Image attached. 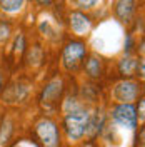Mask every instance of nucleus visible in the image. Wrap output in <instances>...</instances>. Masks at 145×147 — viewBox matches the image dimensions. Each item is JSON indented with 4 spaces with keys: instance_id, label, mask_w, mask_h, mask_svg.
Here are the masks:
<instances>
[{
    "instance_id": "1",
    "label": "nucleus",
    "mask_w": 145,
    "mask_h": 147,
    "mask_svg": "<svg viewBox=\"0 0 145 147\" xmlns=\"http://www.w3.org/2000/svg\"><path fill=\"white\" fill-rule=\"evenodd\" d=\"M140 95V85L135 80H120L112 89V99L117 104H134Z\"/></svg>"
},
{
    "instance_id": "2",
    "label": "nucleus",
    "mask_w": 145,
    "mask_h": 147,
    "mask_svg": "<svg viewBox=\"0 0 145 147\" xmlns=\"http://www.w3.org/2000/svg\"><path fill=\"white\" fill-rule=\"evenodd\" d=\"M110 117L113 120V124L122 129H135L137 127V112L134 104H117L112 112Z\"/></svg>"
},
{
    "instance_id": "3",
    "label": "nucleus",
    "mask_w": 145,
    "mask_h": 147,
    "mask_svg": "<svg viewBox=\"0 0 145 147\" xmlns=\"http://www.w3.org/2000/svg\"><path fill=\"white\" fill-rule=\"evenodd\" d=\"M87 49L83 44L80 42H70L67 44V47L64 49V54H62V64L67 70H77L79 65L82 64L83 57H85Z\"/></svg>"
},
{
    "instance_id": "4",
    "label": "nucleus",
    "mask_w": 145,
    "mask_h": 147,
    "mask_svg": "<svg viewBox=\"0 0 145 147\" xmlns=\"http://www.w3.org/2000/svg\"><path fill=\"white\" fill-rule=\"evenodd\" d=\"M35 132L45 147H58V129L50 119H42L37 122Z\"/></svg>"
},
{
    "instance_id": "5",
    "label": "nucleus",
    "mask_w": 145,
    "mask_h": 147,
    "mask_svg": "<svg viewBox=\"0 0 145 147\" xmlns=\"http://www.w3.org/2000/svg\"><path fill=\"white\" fill-rule=\"evenodd\" d=\"M62 90H64V80H62L60 77L52 79V80L45 85V89H44L42 104L47 105V107L55 105V104L58 102V99H60V95H62Z\"/></svg>"
},
{
    "instance_id": "6",
    "label": "nucleus",
    "mask_w": 145,
    "mask_h": 147,
    "mask_svg": "<svg viewBox=\"0 0 145 147\" xmlns=\"http://www.w3.org/2000/svg\"><path fill=\"white\" fill-rule=\"evenodd\" d=\"M137 12V0H117L115 15L122 24H130Z\"/></svg>"
},
{
    "instance_id": "7",
    "label": "nucleus",
    "mask_w": 145,
    "mask_h": 147,
    "mask_svg": "<svg viewBox=\"0 0 145 147\" xmlns=\"http://www.w3.org/2000/svg\"><path fill=\"white\" fill-rule=\"evenodd\" d=\"M90 18L87 17L85 13H82L79 10H75L70 13V28L75 35H85L90 32Z\"/></svg>"
},
{
    "instance_id": "8",
    "label": "nucleus",
    "mask_w": 145,
    "mask_h": 147,
    "mask_svg": "<svg viewBox=\"0 0 145 147\" xmlns=\"http://www.w3.org/2000/svg\"><path fill=\"white\" fill-rule=\"evenodd\" d=\"M25 5V0H0V9L7 13H17Z\"/></svg>"
},
{
    "instance_id": "9",
    "label": "nucleus",
    "mask_w": 145,
    "mask_h": 147,
    "mask_svg": "<svg viewBox=\"0 0 145 147\" xmlns=\"http://www.w3.org/2000/svg\"><path fill=\"white\" fill-rule=\"evenodd\" d=\"M137 64H138V60L132 59V57H125L120 60V72L124 75H134L137 72Z\"/></svg>"
},
{
    "instance_id": "10",
    "label": "nucleus",
    "mask_w": 145,
    "mask_h": 147,
    "mask_svg": "<svg viewBox=\"0 0 145 147\" xmlns=\"http://www.w3.org/2000/svg\"><path fill=\"white\" fill-rule=\"evenodd\" d=\"M85 70L90 77H99L100 72H102V65H100V60L97 57H90L85 64Z\"/></svg>"
},
{
    "instance_id": "11",
    "label": "nucleus",
    "mask_w": 145,
    "mask_h": 147,
    "mask_svg": "<svg viewBox=\"0 0 145 147\" xmlns=\"http://www.w3.org/2000/svg\"><path fill=\"white\" fill-rule=\"evenodd\" d=\"M10 134H12V122L10 120H3V124L0 127V147L9 140Z\"/></svg>"
},
{
    "instance_id": "12",
    "label": "nucleus",
    "mask_w": 145,
    "mask_h": 147,
    "mask_svg": "<svg viewBox=\"0 0 145 147\" xmlns=\"http://www.w3.org/2000/svg\"><path fill=\"white\" fill-rule=\"evenodd\" d=\"M75 2H77V7L82 10H92L102 3V0H75Z\"/></svg>"
},
{
    "instance_id": "13",
    "label": "nucleus",
    "mask_w": 145,
    "mask_h": 147,
    "mask_svg": "<svg viewBox=\"0 0 145 147\" xmlns=\"http://www.w3.org/2000/svg\"><path fill=\"white\" fill-rule=\"evenodd\" d=\"M9 34H10L9 27H7L5 24H0V44H3V42L9 38Z\"/></svg>"
},
{
    "instance_id": "14",
    "label": "nucleus",
    "mask_w": 145,
    "mask_h": 147,
    "mask_svg": "<svg viewBox=\"0 0 145 147\" xmlns=\"http://www.w3.org/2000/svg\"><path fill=\"white\" fill-rule=\"evenodd\" d=\"M40 30H42V32H44V35H47V37H54V30H52V27H50V25H48V22H42V24H40Z\"/></svg>"
},
{
    "instance_id": "15",
    "label": "nucleus",
    "mask_w": 145,
    "mask_h": 147,
    "mask_svg": "<svg viewBox=\"0 0 145 147\" xmlns=\"http://www.w3.org/2000/svg\"><path fill=\"white\" fill-rule=\"evenodd\" d=\"M22 49H23V35H18L15 42V52H20Z\"/></svg>"
},
{
    "instance_id": "16",
    "label": "nucleus",
    "mask_w": 145,
    "mask_h": 147,
    "mask_svg": "<svg viewBox=\"0 0 145 147\" xmlns=\"http://www.w3.org/2000/svg\"><path fill=\"white\" fill-rule=\"evenodd\" d=\"M15 147H37V146L32 144V142H27V140H22V142H18Z\"/></svg>"
},
{
    "instance_id": "17",
    "label": "nucleus",
    "mask_w": 145,
    "mask_h": 147,
    "mask_svg": "<svg viewBox=\"0 0 145 147\" xmlns=\"http://www.w3.org/2000/svg\"><path fill=\"white\" fill-rule=\"evenodd\" d=\"M40 5H45V7H48V5H52L54 3V0H37Z\"/></svg>"
},
{
    "instance_id": "18",
    "label": "nucleus",
    "mask_w": 145,
    "mask_h": 147,
    "mask_svg": "<svg viewBox=\"0 0 145 147\" xmlns=\"http://www.w3.org/2000/svg\"><path fill=\"white\" fill-rule=\"evenodd\" d=\"M138 117H140V120L144 119V100H140V114H138Z\"/></svg>"
},
{
    "instance_id": "19",
    "label": "nucleus",
    "mask_w": 145,
    "mask_h": 147,
    "mask_svg": "<svg viewBox=\"0 0 145 147\" xmlns=\"http://www.w3.org/2000/svg\"><path fill=\"white\" fill-rule=\"evenodd\" d=\"M3 89V74L0 72V90Z\"/></svg>"
}]
</instances>
